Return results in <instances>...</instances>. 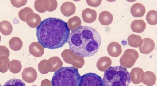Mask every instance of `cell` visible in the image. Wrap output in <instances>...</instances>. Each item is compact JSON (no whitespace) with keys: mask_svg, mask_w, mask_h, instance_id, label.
Here are the masks:
<instances>
[{"mask_svg":"<svg viewBox=\"0 0 157 86\" xmlns=\"http://www.w3.org/2000/svg\"><path fill=\"white\" fill-rule=\"evenodd\" d=\"M102 0H86V2L88 5L96 7L99 6L101 3Z\"/></svg>","mask_w":157,"mask_h":86,"instance_id":"cell-24","label":"cell"},{"mask_svg":"<svg viewBox=\"0 0 157 86\" xmlns=\"http://www.w3.org/2000/svg\"><path fill=\"white\" fill-rule=\"evenodd\" d=\"M146 19L148 23L151 25L157 23V12L155 10H151L147 14Z\"/></svg>","mask_w":157,"mask_h":86,"instance_id":"cell-20","label":"cell"},{"mask_svg":"<svg viewBox=\"0 0 157 86\" xmlns=\"http://www.w3.org/2000/svg\"><path fill=\"white\" fill-rule=\"evenodd\" d=\"M2 86H26L21 79L13 78L7 81Z\"/></svg>","mask_w":157,"mask_h":86,"instance_id":"cell-21","label":"cell"},{"mask_svg":"<svg viewBox=\"0 0 157 86\" xmlns=\"http://www.w3.org/2000/svg\"><path fill=\"white\" fill-rule=\"evenodd\" d=\"M70 49L82 57L94 55L101 43V37L94 29L80 26L72 30L67 41Z\"/></svg>","mask_w":157,"mask_h":86,"instance_id":"cell-2","label":"cell"},{"mask_svg":"<svg viewBox=\"0 0 157 86\" xmlns=\"http://www.w3.org/2000/svg\"><path fill=\"white\" fill-rule=\"evenodd\" d=\"M139 57L136 50L129 49L126 50L121 57L119 61L121 66L126 68H130L134 64Z\"/></svg>","mask_w":157,"mask_h":86,"instance_id":"cell-5","label":"cell"},{"mask_svg":"<svg viewBox=\"0 0 157 86\" xmlns=\"http://www.w3.org/2000/svg\"><path fill=\"white\" fill-rule=\"evenodd\" d=\"M27 2V0H11L10 2L12 5L16 7L19 8L24 6Z\"/></svg>","mask_w":157,"mask_h":86,"instance_id":"cell-23","label":"cell"},{"mask_svg":"<svg viewBox=\"0 0 157 86\" xmlns=\"http://www.w3.org/2000/svg\"><path fill=\"white\" fill-rule=\"evenodd\" d=\"M140 86H142V85H140Z\"/></svg>","mask_w":157,"mask_h":86,"instance_id":"cell-26","label":"cell"},{"mask_svg":"<svg viewBox=\"0 0 157 86\" xmlns=\"http://www.w3.org/2000/svg\"><path fill=\"white\" fill-rule=\"evenodd\" d=\"M39 16L38 14L33 13L28 14L25 18L26 23L31 27H36L39 23L38 19Z\"/></svg>","mask_w":157,"mask_h":86,"instance_id":"cell-18","label":"cell"},{"mask_svg":"<svg viewBox=\"0 0 157 86\" xmlns=\"http://www.w3.org/2000/svg\"><path fill=\"white\" fill-rule=\"evenodd\" d=\"M144 73V72L141 68L137 67L133 68L129 73L131 81L136 84L142 82Z\"/></svg>","mask_w":157,"mask_h":86,"instance_id":"cell-8","label":"cell"},{"mask_svg":"<svg viewBox=\"0 0 157 86\" xmlns=\"http://www.w3.org/2000/svg\"><path fill=\"white\" fill-rule=\"evenodd\" d=\"M155 44L151 38H147L143 39L141 46L139 47L140 52L143 54H147L152 51L155 48Z\"/></svg>","mask_w":157,"mask_h":86,"instance_id":"cell-7","label":"cell"},{"mask_svg":"<svg viewBox=\"0 0 157 86\" xmlns=\"http://www.w3.org/2000/svg\"><path fill=\"white\" fill-rule=\"evenodd\" d=\"M1 36L0 35V42L1 41Z\"/></svg>","mask_w":157,"mask_h":86,"instance_id":"cell-25","label":"cell"},{"mask_svg":"<svg viewBox=\"0 0 157 86\" xmlns=\"http://www.w3.org/2000/svg\"><path fill=\"white\" fill-rule=\"evenodd\" d=\"M146 24L142 20H135L131 24L132 30L134 32L141 33L144 31L146 29Z\"/></svg>","mask_w":157,"mask_h":86,"instance_id":"cell-15","label":"cell"},{"mask_svg":"<svg viewBox=\"0 0 157 86\" xmlns=\"http://www.w3.org/2000/svg\"><path fill=\"white\" fill-rule=\"evenodd\" d=\"M107 50L109 55L113 57L119 56L122 52L121 45L116 42L110 43L108 46Z\"/></svg>","mask_w":157,"mask_h":86,"instance_id":"cell-10","label":"cell"},{"mask_svg":"<svg viewBox=\"0 0 157 86\" xmlns=\"http://www.w3.org/2000/svg\"><path fill=\"white\" fill-rule=\"evenodd\" d=\"M112 61L107 56L100 57L98 61L96 66L98 69L101 71H105L109 68L111 65Z\"/></svg>","mask_w":157,"mask_h":86,"instance_id":"cell-11","label":"cell"},{"mask_svg":"<svg viewBox=\"0 0 157 86\" xmlns=\"http://www.w3.org/2000/svg\"><path fill=\"white\" fill-rule=\"evenodd\" d=\"M156 79V76L153 72L147 71L143 74L142 82L147 86H152L155 84Z\"/></svg>","mask_w":157,"mask_h":86,"instance_id":"cell-13","label":"cell"},{"mask_svg":"<svg viewBox=\"0 0 157 86\" xmlns=\"http://www.w3.org/2000/svg\"><path fill=\"white\" fill-rule=\"evenodd\" d=\"M131 13L135 17H141L146 12L145 6L140 3L134 4L131 8Z\"/></svg>","mask_w":157,"mask_h":86,"instance_id":"cell-12","label":"cell"},{"mask_svg":"<svg viewBox=\"0 0 157 86\" xmlns=\"http://www.w3.org/2000/svg\"><path fill=\"white\" fill-rule=\"evenodd\" d=\"M97 16V14L96 11L90 8L85 9L82 14V16L84 21L89 23H93L95 21Z\"/></svg>","mask_w":157,"mask_h":86,"instance_id":"cell-9","label":"cell"},{"mask_svg":"<svg viewBox=\"0 0 157 86\" xmlns=\"http://www.w3.org/2000/svg\"><path fill=\"white\" fill-rule=\"evenodd\" d=\"M104 86H129L131 82L129 72L121 66L110 67L104 73Z\"/></svg>","mask_w":157,"mask_h":86,"instance_id":"cell-4","label":"cell"},{"mask_svg":"<svg viewBox=\"0 0 157 86\" xmlns=\"http://www.w3.org/2000/svg\"><path fill=\"white\" fill-rule=\"evenodd\" d=\"M113 20V15L109 11H103L99 14V21L101 24L103 25H109L112 23Z\"/></svg>","mask_w":157,"mask_h":86,"instance_id":"cell-14","label":"cell"},{"mask_svg":"<svg viewBox=\"0 0 157 86\" xmlns=\"http://www.w3.org/2000/svg\"><path fill=\"white\" fill-rule=\"evenodd\" d=\"M127 40L130 46L136 48L141 46L143 43V40L140 36L133 34L129 35Z\"/></svg>","mask_w":157,"mask_h":86,"instance_id":"cell-16","label":"cell"},{"mask_svg":"<svg viewBox=\"0 0 157 86\" xmlns=\"http://www.w3.org/2000/svg\"><path fill=\"white\" fill-rule=\"evenodd\" d=\"M70 33L67 23L54 17L44 19L36 29L39 43L44 48L50 49L62 47L67 42Z\"/></svg>","mask_w":157,"mask_h":86,"instance_id":"cell-1","label":"cell"},{"mask_svg":"<svg viewBox=\"0 0 157 86\" xmlns=\"http://www.w3.org/2000/svg\"><path fill=\"white\" fill-rule=\"evenodd\" d=\"M10 48L14 51L20 50L23 45L22 41L19 38L14 37L11 38L9 41Z\"/></svg>","mask_w":157,"mask_h":86,"instance_id":"cell-19","label":"cell"},{"mask_svg":"<svg viewBox=\"0 0 157 86\" xmlns=\"http://www.w3.org/2000/svg\"><path fill=\"white\" fill-rule=\"evenodd\" d=\"M78 86H104L101 78L98 75L90 72L81 76Z\"/></svg>","mask_w":157,"mask_h":86,"instance_id":"cell-6","label":"cell"},{"mask_svg":"<svg viewBox=\"0 0 157 86\" xmlns=\"http://www.w3.org/2000/svg\"><path fill=\"white\" fill-rule=\"evenodd\" d=\"M13 27L9 21L4 20L0 22V32L3 35L7 36L12 32Z\"/></svg>","mask_w":157,"mask_h":86,"instance_id":"cell-17","label":"cell"},{"mask_svg":"<svg viewBox=\"0 0 157 86\" xmlns=\"http://www.w3.org/2000/svg\"><path fill=\"white\" fill-rule=\"evenodd\" d=\"M78 69L63 67L56 71L52 78V86H78L81 78Z\"/></svg>","mask_w":157,"mask_h":86,"instance_id":"cell-3","label":"cell"},{"mask_svg":"<svg viewBox=\"0 0 157 86\" xmlns=\"http://www.w3.org/2000/svg\"><path fill=\"white\" fill-rule=\"evenodd\" d=\"M32 10L28 7H25L21 9L19 12L18 16L20 19L23 21H25V18L29 14L33 13Z\"/></svg>","mask_w":157,"mask_h":86,"instance_id":"cell-22","label":"cell"}]
</instances>
